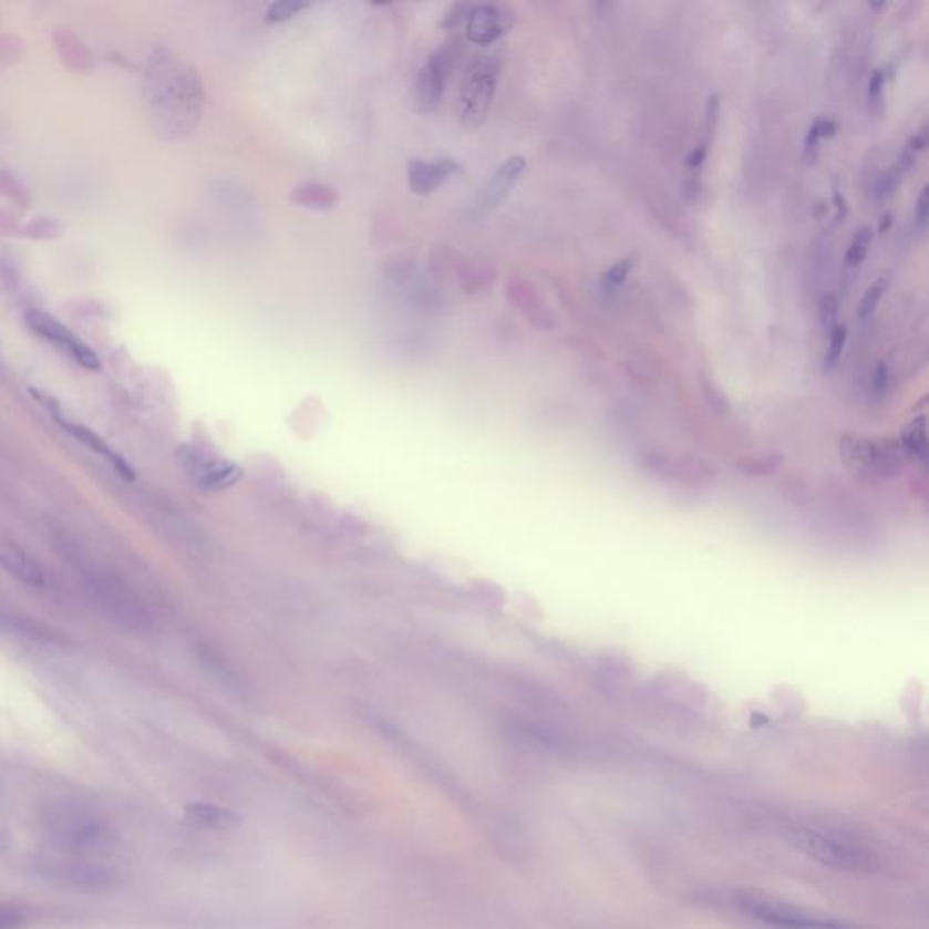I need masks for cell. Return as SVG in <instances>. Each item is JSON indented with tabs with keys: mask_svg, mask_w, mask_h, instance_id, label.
Masks as SVG:
<instances>
[{
	"mask_svg": "<svg viewBox=\"0 0 929 929\" xmlns=\"http://www.w3.org/2000/svg\"><path fill=\"white\" fill-rule=\"evenodd\" d=\"M882 87H885V73L875 70L874 75L869 79V101L879 102L880 96H882Z\"/></svg>",
	"mask_w": 929,
	"mask_h": 929,
	"instance_id": "f546056e",
	"label": "cell"
},
{
	"mask_svg": "<svg viewBox=\"0 0 929 929\" xmlns=\"http://www.w3.org/2000/svg\"><path fill=\"white\" fill-rule=\"evenodd\" d=\"M147 104L162 135L182 141L198 126L206 102L198 71L182 62L169 50H158L149 59L146 73Z\"/></svg>",
	"mask_w": 929,
	"mask_h": 929,
	"instance_id": "6da1fadb",
	"label": "cell"
},
{
	"mask_svg": "<svg viewBox=\"0 0 929 929\" xmlns=\"http://www.w3.org/2000/svg\"><path fill=\"white\" fill-rule=\"evenodd\" d=\"M704 158H706V146H698L687 156V166L690 167H698L703 164Z\"/></svg>",
	"mask_w": 929,
	"mask_h": 929,
	"instance_id": "836d02e7",
	"label": "cell"
},
{
	"mask_svg": "<svg viewBox=\"0 0 929 929\" xmlns=\"http://www.w3.org/2000/svg\"><path fill=\"white\" fill-rule=\"evenodd\" d=\"M184 820L189 826L202 829H233L241 823L231 809H224L215 804L193 803L184 808Z\"/></svg>",
	"mask_w": 929,
	"mask_h": 929,
	"instance_id": "9a60e30c",
	"label": "cell"
},
{
	"mask_svg": "<svg viewBox=\"0 0 929 929\" xmlns=\"http://www.w3.org/2000/svg\"><path fill=\"white\" fill-rule=\"evenodd\" d=\"M0 630H10V632H22L24 630V621L17 618L8 608L0 605Z\"/></svg>",
	"mask_w": 929,
	"mask_h": 929,
	"instance_id": "f1b7e54d",
	"label": "cell"
},
{
	"mask_svg": "<svg viewBox=\"0 0 929 929\" xmlns=\"http://www.w3.org/2000/svg\"><path fill=\"white\" fill-rule=\"evenodd\" d=\"M51 834L68 848L90 849L102 846L107 839V832L101 823L84 814H59L50 824Z\"/></svg>",
	"mask_w": 929,
	"mask_h": 929,
	"instance_id": "52a82bcc",
	"label": "cell"
},
{
	"mask_svg": "<svg viewBox=\"0 0 929 929\" xmlns=\"http://www.w3.org/2000/svg\"><path fill=\"white\" fill-rule=\"evenodd\" d=\"M846 340H848V327L843 326V323H837V326L829 329L826 368L834 369L835 365L839 363L840 357H843L844 347H846Z\"/></svg>",
	"mask_w": 929,
	"mask_h": 929,
	"instance_id": "7402d4cb",
	"label": "cell"
},
{
	"mask_svg": "<svg viewBox=\"0 0 929 929\" xmlns=\"http://www.w3.org/2000/svg\"><path fill=\"white\" fill-rule=\"evenodd\" d=\"M502 73V55L488 53L479 55L468 64L465 76H463L462 91H460V121L465 130H477L487 121L488 111L493 106L496 95L497 81Z\"/></svg>",
	"mask_w": 929,
	"mask_h": 929,
	"instance_id": "277c9868",
	"label": "cell"
},
{
	"mask_svg": "<svg viewBox=\"0 0 929 929\" xmlns=\"http://www.w3.org/2000/svg\"><path fill=\"white\" fill-rule=\"evenodd\" d=\"M25 922H28V913L24 908L0 902V929H22Z\"/></svg>",
	"mask_w": 929,
	"mask_h": 929,
	"instance_id": "603a6c76",
	"label": "cell"
},
{
	"mask_svg": "<svg viewBox=\"0 0 929 929\" xmlns=\"http://www.w3.org/2000/svg\"><path fill=\"white\" fill-rule=\"evenodd\" d=\"M460 173H462V166L453 158H436L431 162L416 158L407 166L409 189L414 195H433Z\"/></svg>",
	"mask_w": 929,
	"mask_h": 929,
	"instance_id": "30bf717a",
	"label": "cell"
},
{
	"mask_svg": "<svg viewBox=\"0 0 929 929\" xmlns=\"http://www.w3.org/2000/svg\"><path fill=\"white\" fill-rule=\"evenodd\" d=\"M886 289H888V278L886 277L879 278L866 289L865 297L860 300L859 306V317L863 320H868L874 314L875 309L879 307L880 300L885 297Z\"/></svg>",
	"mask_w": 929,
	"mask_h": 929,
	"instance_id": "44dd1931",
	"label": "cell"
},
{
	"mask_svg": "<svg viewBox=\"0 0 929 929\" xmlns=\"http://www.w3.org/2000/svg\"><path fill=\"white\" fill-rule=\"evenodd\" d=\"M56 423H61V427L64 429L65 433L71 434V436L79 440L82 445H86L87 448H91L93 453L99 454V456L104 457L107 463H110L111 467L115 468L116 473L121 474L124 479L127 482H135V468L131 467L130 463L121 456V454L115 453L113 448L107 445L104 440H102L99 434L93 433L91 429H87L86 425H79V423L68 422L62 416H55Z\"/></svg>",
	"mask_w": 929,
	"mask_h": 929,
	"instance_id": "4fadbf2b",
	"label": "cell"
},
{
	"mask_svg": "<svg viewBox=\"0 0 929 929\" xmlns=\"http://www.w3.org/2000/svg\"><path fill=\"white\" fill-rule=\"evenodd\" d=\"M527 169V158L522 155H514L508 158L503 166L497 167L493 178L488 182L482 198L477 202V207L485 211H493L497 206H502L505 198L510 195L513 187L518 184L523 173Z\"/></svg>",
	"mask_w": 929,
	"mask_h": 929,
	"instance_id": "7c38bea8",
	"label": "cell"
},
{
	"mask_svg": "<svg viewBox=\"0 0 929 929\" xmlns=\"http://www.w3.org/2000/svg\"><path fill=\"white\" fill-rule=\"evenodd\" d=\"M468 13H471V4H454L447 11V16L443 17V28L445 30H456L460 25L467 24Z\"/></svg>",
	"mask_w": 929,
	"mask_h": 929,
	"instance_id": "d4e9b609",
	"label": "cell"
},
{
	"mask_svg": "<svg viewBox=\"0 0 929 929\" xmlns=\"http://www.w3.org/2000/svg\"><path fill=\"white\" fill-rule=\"evenodd\" d=\"M814 126L817 127L819 131L820 138H829V136L835 135V131H837V122L834 118H828V116H820L817 121L814 122Z\"/></svg>",
	"mask_w": 929,
	"mask_h": 929,
	"instance_id": "4dcf8cb0",
	"label": "cell"
},
{
	"mask_svg": "<svg viewBox=\"0 0 929 929\" xmlns=\"http://www.w3.org/2000/svg\"><path fill=\"white\" fill-rule=\"evenodd\" d=\"M886 388H888V368L885 363H880L879 369L875 372V389L885 392Z\"/></svg>",
	"mask_w": 929,
	"mask_h": 929,
	"instance_id": "d6a6232c",
	"label": "cell"
},
{
	"mask_svg": "<svg viewBox=\"0 0 929 929\" xmlns=\"http://www.w3.org/2000/svg\"><path fill=\"white\" fill-rule=\"evenodd\" d=\"M928 211H929V187H922V192H920L919 198H917V204H915V224L919 227L920 231H925L926 229V221H928Z\"/></svg>",
	"mask_w": 929,
	"mask_h": 929,
	"instance_id": "4316f807",
	"label": "cell"
},
{
	"mask_svg": "<svg viewBox=\"0 0 929 929\" xmlns=\"http://www.w3.org/2000/svg\"><path fill=\"white\" fill-rule=\"evenodd\" d=\"M871 238H874L871 227H860L859 231L855 233L854 240L849 244L848 252H846L848 266H860L865 261L869 246H871Z\"/></svg>",
	"mask_w": 929,
	"mask_h": 929,
	"instance_id": "d6986e66",
	"label": "cell"
},
{
	"mask_svg": "<svg viewBox=\"0 0 929 929\" xmlns=\"http://www.w3.org/2000/svg\"><path fill=\"white\" fill-rule=\"evenodd\" d=\"M496 267L485 258H473V260L462 261L457 278H460V286L467 295H477V292L487 291L488 287L493 286L496 280Z\"/></svg>",
	"mask_w": 929,
	"mask_h": 929,
	"instance_id": "e0dca14e",
	"label": "cell"
},
{
	"mask_svg": "<svg viewBox=\"0 0 929 929\" xmlns=\"http://www.w3.org/2000/svg\"><path fill=\"white\" fill-rule=\"evenodd\" d=\"M44 871L45 874L56 875L59 879H64L70 885L87 886V888H91V886L101 888V886L110 882V874L106 869L96 868V866L71 865V863L55 865L53 863V865H45Z\"/></svg>",
	"mask_w": 929,
	"mask_h": 929,
	"instance_id": "2e32d148",
	"label": "cell"
},
{
	"mask_svg": "<svg viewBox=\"0 0 929 929\" xmlns=\"http://www.w3.org/2000/svg\"><path fill=\"white\" fill-rule=\"evenodd\" d=\"M905 451L908 453L913 454V456H919L925 460L926 456V431H925V417H920L919 422L911 423V427L906 429L905 436H902V443H900Z\"/></svg>",
	"mask_w": 929,
	"mask_h": 929,
	"instance_id": "ffe728a7",
	"label": "cell"
},
{
	"mask_svg": "<svg viewBox=\"0 0 929 929\" xmlns=\"http://www.w3.org/2000/svg\"><path fill=\"white\" fill-rule=\"evenodd\" d=\"M632 260L618 261L616 266L608 269L607 275H605V281H607L610 287L621 286V283H625V280H627L630 271H632Z\"/></svg>",
	"mask_w": 929,
	"mask_h": 929,
	"instance_id": "484cf974",
	"label": "cell"
},
{
	"mask_svg": "<svg viewBox=\"0 0 929 929\" xmlns=\"http://www.w3.org/2000/svg\"><path fill=\"white\" fill-rule=\"evenodd\" d=\"M891 221H894V218H891V213H888V215H885L882 220H880V231L885 233V229H888V227L891 226Z\"/></svg>",
	"mask_w": 929,
	"mask_h": 929,
	"instance_id": "d590c367",
	"label": "cell"
},
{
	"mask_svg": "<svg viewBox=\"0 0 929 929\" xmlns=\"http://www.w3.org/2000/svg\"><path fill=\"white\" fill-rule=\"evenodd\" d=\"M778 463H781V457L778 456L752 457L749 462L743 463V471H746L749 474L774 473L775 468L778 467Z\"/></svg>",
	"mask_w": 929,
	"mask_h": 929,
	"instance_id": "cb8c5ba5",
	"label": "cell"
},
{
	"mask_svg": "<svg viewBox=\"0 0 929 929\" xmlns=\"http://www.w3.org/2000/svg\"><path fill=\"white\" fill-rule=\"evenodd\" d=\"M843 445L846 448L844 460L851 467L859 468L863 473L886 476V474L899 467L900 454L897 453V447L889 442L875 443L851 440V442H844Z\"/></svg>",
	"mask_w": 929,
	"mask_h": 929,
	"instance_id": "ba28073f",
	"label": "cell"
},
{
	"mask_svg": "<svg viewBox=\"0 0 929 929\" xmlns=\"http://www.w3.org/2000/svg\"><path fill=\"white\" fill-rule=\"evenodd\" d=\"M719 96L713 95L710 96L709 106H706V127H709V133H713L715 130V124H718L719 118Z\"/></svg>",
	"mask_w": 929,
	"mask_h": 929,
	"instance_id": "1f68e13d",
	"label": "cell"
},
{
	"mask_svg": "<svg viewBox=\"0 0 929 929\" xmlns=\"http://www.w3.org/2000/svg\"><path fill=\"white\" fill-rule=\"evenodd\" d=\"M462 53V42L451 39L427 56V61L423 62L422 68L417 70L416 79L412 82L411 96H409L412 110L416 113H433L440 107L445 95V86Z\"/></svg>",
	"mask_w": 929,
	"mask_h": 929,
	"instance_id": "5b68a950",
	"label": "cell"
},
{
	"mask_svg": "<svg viewBox=\"0 0 929 929\" xmlns=\"http://www.w3.org/2000/svg\"><path fill=\"white\" fill-rule=\"evenodd\" d=\"M25 323L31 331L59 347L62 352L73 358L82 368L91 369V371L101 368V360L93 352V349L87 343L82 342L81 338L75 337V332H71L68 327L62 326L59 320H55L48 312L35 311V309L28 311L25 312Z\"/></svg>",
	"mask_w": 929,
	"mask_h": 929,
	"instance_id": "8992f818",
	"label": "cell"
},
{
	"mask_svg": "<svg viewBox=\"0 0 929 929\" xmlns=\"http://www.w3.org/2000/svg\"><path fill=\"white\" fill-rule=\"evenodd\" d=\"M781 829H783L784 839L788 840L794 848L826 868L848 871V874L875 869L874 855L848 834H840L834 828H820L815 824L797 823V820L784 823Z\"/></svg>",
	"mask_w": 929,
	"mask_h": 929,
	"instance_id": "7a4b0ae2",
	"label": "cell"
},
{
	"mask_svg": "<svg viewBox=\"0 0 929 929\" xmlns=\"http://www.w3.org/2000/svg\"><path fill=\"white\" fill-rule=\"evenodd\" d=\"M0 567L28 587L42 588L45 585L44 568L19 543L0 539Z\"/></svg>",
	"mask_w": 929,
	"mask_h": 929,
	"instance_id": "8fae6325",
	"label": "cell"
},
{
	"mask_svg": "<svg viewBox=\"0 0 929 929\" xmlns=\"http://www.w3.org/2000/svg\"><path fill=\"white\" fill-rule=\"evenodd\" d=\"M307 8H311V4L302 2V0H278L267 8L266 21L271 22V24L291 21Z\"/></svg>",
	"mask_w": 929,
	"mask_h": 929,
	"instance_id": "ac0fdd59",
	"label": "cell"
},
{
	"mask_svg": "<svg viewBox=\"0 0 929 929\" xmlns=\"http://www.w3.org/2000/svg\"><path fill=\"white\" fill-rule=\"evenodd\" d=\"M835 202H837V211H839V217L840 215L844 217V213H846V202H844V198L840 195H835Z\"/></svg>",
	"mask_w": 929,
	"mask_h": 929,
	"instance_id": "e575fe53",
	"label": "cell"
},
{
	"mask_svg": "<svg viewBox=\"0 0 929 929\" xmlns=\"http://www.w3.org/2000/svg\"><path fill=\"white\" fill-rule=\"evenodd\" d=\"M289 198L295 206L309 211H332L340 204V195L334 187L312 180L300 182L292 187Z\"/></svg>",
	"mask_w": 929,
	"mask_h": 929,
	"instance_id": "5bb4252c",
	"label": "cell"
},
{
	"mask_svg": "<svg viewBox=\"0 0 929 929\" xmlns=\"http://www.w3.org/2000/svg\"><path fill=\"white\" fill-rule=\"evenodd\" d=\"M837 309H839V303H837V298L834 295L824 297L823 302H820V318H823L824 326L829 327V329L834 327Z\"/></svg>",
	"mask_w": 929,
	"mask_h": 929,
	"instance_id": "83f0119b",
	"label": "cell"
},
{
	"mask_svg": "<svg viewBox=\"0 0 929 929\" xmlns=\"http://www.w3.org/2000/svg\"><path fill=\"white\" fill-rule=\"evenodd\" d=\"M734 905L739 911L749 915L750 919L761 925L777 929H860L844 920L829 919L823 915L812 913L797 906L770 899L764 895L750 891H735Z\"/></svg>",
	"mask_w": 929,
	"mask_h": 929,
	"instance_id": "3957f363",
	"label": "cell"
},
{
	"mask_svg": "<svg viewBox=\"0 0 929 929\" xmlns=\"http://www.w3.org/2000/svg\"><path fill=\"white\" fill-rule=\"evenodd\" d=\"M467 41L477 45H491L507 35L513 28V17L493 4H473L468 13Z\"/></svg>",
	"mask_w": 929,
	"mask_h": 929,
	"instance_id": "9c48e42d",
	"label": "cell"
}]
</instances>
